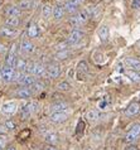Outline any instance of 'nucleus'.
I'll use <instances>...</instances> for the list:
<instances>
[{
	"mask_svg": "<svg viewBox=\"0 0 140 150\" xmlns=\"http://www.w3.org/2000/svg\"><path fill=\"white\" fill-rule=\"evenodd\" d=\"M69 56V52L68 51H59L58 53L56 54V59H58V61H62V59H66Z\"/></svg>",
	"mask_w": 140,
	"mask_h": 150,
	"instance_id": "nucleus-32",
	"label": "nucleus"
},
{
	"mask_svg": "<svg viewBox=\"0 0 140 150\" xmlns=\"http://www.w3.org/2000/svg\"><path fill=\"white\" fill-rule=\"evenodd\" d=\"M18 34V30L15 28H10V27H4L0 29V35L6 37V38H13Z\"/></svg>",
	"mask_w": 140,
	"mask_h": 150,
	"instance_id": "nucleus-11",
	"label": "nucleus"
},
{
	"mask_svg": "<svg viewBox=\"0 0 140 150\" xmlns=\"http://www.w3.org/2000/svg\"><path fill=\"white\" fill-rule=\"evenodd\" d=\"M46 141L48 144H51V145H54L58 143V135L56 134V132H52V131H49L46 134Z\"/></svg>",
	"mask_w": 140,
	"mask_h": 150,
	"instance_id": "nucleus-21",
	"label": "nucleus"
},
{
	"mask_svg": "<svg viewBox=\"0 0 140 150\" xmlns=\"http://www.w3.org/2000/svg\"><path fill=\"white\" fill-rule=\"evenodd\" d=\"M39 109V102L37 101H30V102H27L20 107V114H22V117L23 119H27L29 117L30 115H33L34 112Z\"/></svg>",
	"mask_w": 140,
	"mask_h": 150,
	"instance_id": "nucleus-1",
	"label": "nucleus"
},
{
	"mask_svg": "<svg viewBox=\"0 0 140 150\" xmlns=\"http://www.w3.org/2000/svg\"><path fill=\"white\" fill-rule=\"evenodd\" d=\"M0 132H1V134H6V132H8V129H6L5 126H0Z\"/></svg>",
	"mask_w": 140,
	"mask_h": 150,
	"instance_id": "nucleus-40",
	"label": "nucleus"
},
{
	"mask_svg": "<svg viewBox=\"0 0 140 150\" xmlns=\"http://www.w3.org/2000/svg\"><path fill=\"white\" fill-rule=\"evenodd\" d=\"M68 117V114L66 111L63 112H52L49 119H51L52 122H56V124H59V122H64Z\"/></svg>",
	"mask_w": 140,
	"mask_h": 150,
	"instance_id": "nucleus-8",
	"label": "nucleus"
},
{
	"mask_svg": "<svg viewBox=\"0 0 140 150\" xmlns=\"http://www.w3.org/2000/svg\"><path fill=\"white\" fill-rule=\"evenodd\" d=\"M5 14L8 16H16V18H18L20 15V9L18 6H14V5H8L5 8Z\"/></svg>",
	"mask_w": 140,
	"mask_h": 150,
	"instance_id": "nucleus-17",
	"label": "nucleus"
},
{
	"mask_svg": "<svg viewBox=\"0 0 140 150\" xmlns=\"http://www.w3.org/2000/svg\"><path fill=\"white\" fill-rule=\"evenodd\" d=\"M28 35H29L30 38H35V37L39 35V29L34 23L29 24V27H28Z\"/></svg>",
	"mask_w": 140,
	"mask_h": 150,
	"instance_id": "nucleus-25",
	"label": "nucleus"
},
{
	"mask_svg": "<svg viewBox=\"0 0 140 150\" xmlns=\"http://www.w3.org/2000/svg\"><path fill=\"white\" fill-rule=\"evenodd\" d=\"M77 68H78V71H80V72H87V63H86V62H80V63H78V66H77Z\"/></svg>",
	"mask_w": 140,
	"mask_h": 150,
	"instance_id": "nucleus-34",
	"label": "nucleus"
},
{
	"mask_svg": "<svg viewBox=\"0 0 140 150\" xmlns=\"http://www.w3.org/2000/svg\"><path fill=\"white\" fill-rule=\"evenodd\" d=\"M4 126H5L6 129H10V130H13V129H15V124H14L13 121H10V120H8Z\"/></svg>",
	"mask_w": 140,
	"mask_h": 150,
	"instance_id": "nucleus-36",
	"label": "nucleus"
},
{
	"mask_svg": "<svg viewBox=\"0 0 140 150\" xmlns=\"http://www.w3.org/2000/svg\"><path fill=\"white\" fill-rule=\"evenodd\" d=\"M131 8L133 9H140V0H133L131 1Z\"/></svg>",
	"mask_w": 140,
	"mask_h": 150,
	"instance_id": "nucleus-37",
	"label": "nucleus"
},
{
	"mask_svg": "<svg viewBox=\"0 0 140 150\" xmlns=\"http://www.w3.org/2000/svg\"><path fill=\"white\" fill-rule=\"evenodd\" d=\"M125 64L133 71H140V61L136 58H125Z\"/></svg>",
	"mask_w": 140,
	"mask_h": 150,
	"instance_id": "nucleus-12",
	"label": "nucleus"
},
{
	"mask_svg": "<svg viewBox=\"0 0 140 150\" xmlns=\"http://www.w3.org/2000/svg\"><path fill=\"white\" fill-rule=\"evenodd\" d=\"M25 67H27V61H24L22 59V58H18L15 62V66H14V68H16V71L20 73H23L24 71H25Z\"/></svg>",
	"mask_w": 140,
	"mask_h": 150,
	"instance_id": "nucleus-27",
	"label": "nucleus"
},
{
	"mask_svg": "<svg viewBox=\"0 0 140 150\" xmlns=\"http://www.w3.org/2000/svg\"><path fill=\"white\" fill-rule=\"evenodd\" d=\"M16 59H18V58H16V45L14 44L13 47L10 48V52L8 53V56H6V59H5V66H9V67L14 68Z\"/></svg>",
	"mask_w": 140,
	"mask_h": 150,
	"instance_id": "nucleus-6",
	"label": "nucleus"
},
{
	"mask_svg": "<svg viewBox=\"0 0 140 150\" xmlns=\"http://www.w3.org/2000/svg\"><path fill=\"white\" fill-rule=\"evenodd\" d=\"M63 8H64V11H67V13H75V11L77 10L78 5L73 1V0H67V1L64 3Z\"/></svg>",
	"mask_w": 140,
	"mask_h": 150,
	"instance_id": "nucleus-19",
	"label": "nucleus"
},
{
	"mask_svg": "<svg viewBox=\"0 0 140 150\" xmlns=\"http://www.w3.org/2000/svg\"><path fill=\"white\" fill-rule=\"evenodd\" d=\"M90 18V15L88 13L86 10H82L80 11V13H77L73 18L71 19V23L73 24V25H81V24H83L87 22V19Z\"/></svg>",
	"mask_w": 140,
	"mask_h": 150,
	"instance_id": "nucleus-3",
	"label": "nucleus"
},
{
	"mask_svg": "<svg viewBox=\"0 0 140 150\" xmlns=\"http://www.w3.org/2000/svg\"><path fill=\"white\" fill-rule=\"evenodd\" d=\"M14 68L9 67V66H4L3 69H1V78L4 82H10L13 81V77H14Z\"/></svg>",
	"mask_w": 140,
	"mask_h": 150,
	"instance_id": "nucleus-7",
	"label": "nucleus"
},
{
	"mask_svg": "<svg viewBox=\"0 0 140 150\" xmlns=\"http://www.w3.org/2000/svg\"><path fill=\"white\" fill-rule=\"evenodd\" d=\"M98 37L102 42H106L109 39V28L106 25H102L100 29H98Z\"/></svg>",
	"mask_w": 140,
	"mask_h": 150,
	"instance_id": "nucleus-26",
	"label": "nucleus"
},
{
	"mask_svg": "<svg viewBox=\"0 0 140 150\" xmlns=\"http://www.w3.org/2000/svg\"><path fill=\"white\" fill-rule=\"evenodd\" d=\"M19 23H20V20H19V18H16V16H8L6 20H5L6 27H10V28L18 27Z\"/></svg>",
	"mask_w": 140,
	"mask_h": 150,
	"instance_id": "nucleus-28",
	"label": "nucleus"
},
{
	"mask_svg": "<svg viewBox=\"0 0 140 150\" xmlns=\"http://www.w3.org/2000/svg\"><path fill=\"white\" fill-rule=\"evenodd\" d=\"M63 14H64L63 5H59V4H58V5H56L54 8H53V16H54L56 20H59L63 16Z\"/></svg>",
	"mask_w": 140,
	"mask_h": 150,
	"instance_id": "nucleus-20",
	"label": "nucleus"
},
{
	"mask_svg": "<svg viewBox=\"0 0 140 150\" xmlns=\"http://www.w3.org/2000/svg\"><path fill=\"white\" fill-rule=\"evenodd\" d=\"M139 135H140V124H134L133 126H131V129L129 130V132L126 134V136H125V143L131 145L133 143L136 141Z\"/></svg>",
	"mask_w": 140,
	"mask_h": 150,
	"instance_id": "nucleus-2",
	"label": "nucleus"
},
{
	"mask_svg": "<svg viewBox=\"0 0 140 150\" xmlns=\"http://www.w3.org/2000/svg\"><path fill=\"white\" fill-rule=\"evenodd\" d=\"M6 150H15V148H13V146H11V148H8Z\"/></svg>",
	"mask_w": 140,
	"mask_h": 150,
	"instance_id": "nucleus-44",
	"label": "nucleus"
},
{
	"mask_svg": "<svg viewBox=\"0 0 140 150\" xmlns=\"http://www.w3.org/2000/svg\"><path fill=\"white\" fill-rule=\"evenodd\" d=\"M47 71V76L51 78H57L61 74V68L57 64H49L46 68Z\"/></svg>",
	"mask_w": 140,
	"mask_h": 150,
	"instance_id": "nucleus-9",
	"label": "nucleus"
},
{
	"mask_svg": "<svg viewBox=\"0 0 140 150\" xmlns=\"http://www.w3.org/2000/svg\"><path fill=\"white\" fill-rule=\"evenodd\" d=\"M34 6V1L33 0H19L18 3V8L20 10H29Z\"/></svg>",
	"mask_w": 140,
	"mask_h": 150,
	"instance_id": "nucleus-18",
	"label": "nucleus"
},
{
	"mask_svg": "<svg viewBox=\"0 0 140 150\" xmlns=\"http://www.w3.org/2000/svg\"><path fill=\"white\" fill-rule=\"evenodd\" d=\"M86 117H87L90 121H96V120L100 119V112L97 110H90L87 112V115H86Z\"/></svg>",
	"mask_w": 140,
	"mask_h": 150,
	"instance_id": "nucleus-29",
	"label": "nucleus"
},
{
	"mask_svg": "<svg viewBox=\"0 0 140 150\" xmlns=\"http://www.w3.org/2000/svg\"><path fill=\"white\" fill-rule=\"evenodd\" d=\"M34 82H35V78H34L33 74H24L19 83L23 85L24 87H32L33 85H34Z\"/></svg>",
	"mask_w": 140,
	"mask_h": 150,
	"instance_id": "nucleus-14",
	"label": "nucleus"
},
{
	"mask_svg": "<svg viewBox=\"0 0 140 150\" xmlns=\"http://www.w3.org/2000/svg\"><path fill=\"white\" fill-rule=\"evenodd\" d=\"M0 4H1V0H0Z\"/></svg>",
	"mask_w": 140,
	"mask_h": 150,
	"instance_id": "nucleus-45",
	"label": "nucleus"
},
{
	"mask_svg": "<svg viewBox=\"0 0 140 150\" xmlns=\"http://www.w3.org/2000/svg\"><path fill=\"white\" fill-rule=\"evenodd\" d=\"M82 38H83V32L80 30V29H73V30L71 32V34H69V37H68V39L66 42L68 43V45H73V44L78 43Z\"/></svg>",
	"mask_w": 140,
	"mask_h": 150,
	"instance_id": "nucleus-4",
	"label": "nucleus"
},
{
	"mask_svg": "<svg viewBox=\"0 0 140 150\" xmlns=\"http://www.w3.org/2000/svg\"><path fill=\"white\" fill-rule=\"evenodd\" d=\"M67 47H68V43L67 42H63V43L57 45V49H58V52L59 51H67Z\"/></svg>",
	"mask_w": 140,
	"mask_h": 150,
	"instance_id": "nucleus-35",
	"label": "nucleus"
},
{
	"mask_svg": "<svg viewBox=\"0 0 140 150\" xmlns=\"http://www.w3.org/2000/svg\"><path fill=\"white\" fill-rule=\"evenodd\" d=\"M33 74H35V76H46L47 74V71H46V67L42 64V63H35V67H34V73Z\"/></svg>",
	"mask_w": 140,
	"mask_h": 150,
	"instance_id": "nucleus-23",
	"label": "nucleus"
},
{
	"mask_svg": "<svg viewBox=\"0 0 140 150\" xmlns=\"http://www.w3.org/2000/svg\"><path fill=\"white\" fill-rule=\"evenodd\" d=\"M46 150H58V149H56L54 146H48V148H46Z\"/></svg>",
	"mask_w": 140,
	"mask_h": 150,
	"instance_id": "nucleus-43",
	"label": "nucleus"
},
{
	"mask_svg": "<svg viewBox=\"0 0 140 150\" xmlns=\"http://www.w3.org/2000/svg\"><path fill=\"white\" fill-rule=\"evenodd\" d=\"M34 67H35V63H33V62H27V67H25V72L27 74H33L34 73Z\"/></svg>",
	"mask_w": 140,
	"mask_h": 150,
	"instance_id": "nucleus-31",
	"label": "nucleus"
},
{
	"mask_svg": "<svg viewBox=\"0 0 140 150\" xmlns=\"http://www.w3.org/2000/svg\"><path fill=\"white\" fill-rule=\"evenodd\" d=\"M32 88L34 92H42V91L44 90V83L40 82V81H35L34 85L32 86Z\"/></svg>",
	"mask_w": 140,
	"mask_h": 150,
	"instance_id": "nucleus-30",
	"label": "nucleus"
},
{
	"mask_svg": "<svg viewBox=\"0 0 140 150\" xmlns=\"http://www.w3.org/2000/svg\"><path fill=\"white\" fill-rule=\"evenodd\" d=\"M52 14H53V8L49 4H44L42 8V16L44 19H49Z\"/></svg>",
	"mask_w": 140,
	"mask_h": 150,
	"instance_id": "nucleus-22",
	"label": "nucleus"
},
{
	"mask_svg": "<svg viewBox=\"0 0 140 150\" xmlns=\"http://www.w3.org/2000/svg\"><path fill=\"white\" fill-rule=\"evenodd\" d=\"M139 112H140V103H138V102H133V103H131V105H129V107L126 109L125 115H126V116H129V117H131V116L138 115Z\"/></svg>",
	"mask_w": 140,
	"mask_h": 150,
	"instance_id": "nucleus-10",
	"label": "nucleus"
},
{
	"mask_svg": "<svg viewBox=\"0 0 140 150\" xmlns=\"http://www.w3.org/2000/svg\"><path fill=\"white\" fill-rule=\"evenodd\" d=\"M20 51H22L24 54H30V53L34 51V45H33L29 40H23L20 43Z\"/></svg>",
	"mask_w": 140,
	"mask_h": 150,
	"instance_id": "nucleus-13",
	"label": "nucleus"
},
{
	"mask_svg": "<svg viewBox=\"0 0 140 150\" xmlns=\"http://www.w3.org/2000/svg\"><path fill=\"white\" fill-rule=\"evenodd\" d=\"M139 45H140V42H139Z\"/></svg>",
	"mask_w": 140,
	"mask_h": 150,
	"instance_id": "nucleus-46",
	"label": "nucleus"
},
{
	"mask_svg": "<svg viewBox=\"0 0 140 150\" xmlns=\"http://www.w3.org/2000/svg\"><path fill=\"white\" fill-rule=\"evenodd\" d=\"M4 52H5V47L3 44H0V53H4Z\"/></svg>",
	"mask_w": 140,
	"mask_h": 150,
	"instance_id": "nucleus-41",
	"label": "nucleus"
},
{
	"mask_svg": "<svg viewBox=\"0 0 140 150\" xmlns=\"http://www.w3.org/2000/svg\"><path fill=\"white\" fill-rule=\"evenodd\" d=\"M69 88H71V86H69V83H68V82L63 81V82L58 83V90H61V91H68Z\"/></svg>",
	"mask_w": 140,
	"mask_h": 150,
	"instance_id": "nucleus-33",
	"label": "nucleus"
},
{
	"mask_svg": "<svg viewBox=\"0 0 140 150\" xmlns=\"http://www.w3.org/2000/svg\"><path fill=\"white\" fill-rule=\"evenodd\" d=\"M4 145H5V139L3 136H0V149H3Z\"/></svg>",
	"mask_w": 140,
	"mask_h": 150,
	"instance_id": "nucleus-38",
	"label": "nucleus"
},
{
	"mask_svg": "<svg viewBox=\"0 0 140 150\" xmlns=\"http://www.w3.org/2000/svg\"><path fill=\"white\" fill-rule=\"evenodd\" d=\"M16 109H18V106H16V103L14 101H8L5 103H3L1 112L4 115H6V116H11V115H14L16 112Z\"/></svg>",
	"mask_w": 140,
	"mask_h": 150,
	"instance_id": "nucleus-5",
	"label": "nucleus"
},
{
	"mask_svg": "<svg viewBox=\"0 0 140 150\" xmlns=\"http://www.w3.org/2000/svg\"><path fill=\"white\" fill-rule=\"evenodd\" d=\"M49 109H51L52 112H63L68 109V105L64 102H57V103H53Z\"/></svg>",
	"mask_w": 140,
	"mask_h": 150,
	"instance_id": "nucleus-16",
	"label": "nucleus"
},
{
	"mask_svg": "<svg viewBox=\"0 0 140 150\" xmlns=\"http://www.w3.org/2000/svg\"><path fill=\"white\" fill-rule=\"evenodd\" d=\"M125 150H138V148L135 145H129V146L125 148Z\"/></svg>",
	"mask_w": 140,
	"mask_h": 150,
	"instance_id": "nucleus-39",
	"label": "nucleus"
},
{
	"mask_svg": "<svg viewBox=\"0 0 140 150\" xmlns=\"http://www.w3.org/2000/svg\"><path fill=\"white\" fill-rule=\"evenodd\" d=\"M73 1H75V3L77 4V5H80L81 3H83V0H73Z\"/></svg>",
	"mask_w": 140,
	"mask_h": 150,
	"instance_id": "nucleus-42",
	"label": "nucleus"
},
{
	"mask_svg": "<svg viewBox=\"0 0 140 150\" xmlns=\"http://www.w3.org/2000/svg\"><path fill=\"white\" fill-rule=\"evenodd\" d=\"M16 96H18L19 98H29L32 96V91L28 88V87H22V88H18L16 90Z\"/></svg>",
	"mask_w": 140,
	"mask_h": 150,
	"instance_id": "nucleus-15",
	"label": "nucleus"
},
{
	"mask_svg": "<svg viewBox=\"0 0 140 150\" xmlns=\"http://www.w3.org/2000/svg\"><path fill=\"white\" fill-rule=\"evenodd\" d=\"M126 76L134 82H140V71H133L129 69L126 71Z\"/></svg>",
	"mask_w": 140,
	"mask_h": 150,
	"instance_id": "nucleus-24",
	"label": "nucleus"
}]
</instances>
